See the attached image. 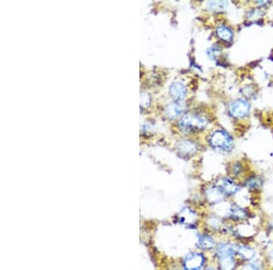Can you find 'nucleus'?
Segmentation results:
<instances>
[{
  "label": "nucleus",
  "instance_id": "obj_8",
  "mask_svg": "<svg viewBox=\"0 0 273 270\" xmlns=\"http://www.w3.org/2000/svg\"><path fill=\"white\" fill-rule=\"evenodd\" d=\"M170 94L176 101L184 99L187 96V88L183 83L176 81L172 83L170 87Z\"/></svg>",
  "mask_w": 273,
  "mask_h": 270
},
{
  "label": "nucleus",
  "instance_id": "obj_4",
  "mask_svg": "<svg viewBox=\"0 0 273 270\" xmlns=\"http://www.w3.org/2000/svg\"><path fill=\"white\" fill-rule=\"evenodd\" d=\"M206 258L201 253L191 252L183 260L184 270H201L205 264Z\"/></svg>",
  "mask_w": 273,
  "mask_h": 270
},
{
  "label": "nucleus",
  "instance_id": "obj_9",
  "mask_svg": "<svg viewBox=\"0 0 273 270\" xmlns=\"http://www.w3.org/2000/svg\"><path fill=\"white\" fill-rule=\"evenodd\" d=\"M197 245L201 249L210 250L217 246L216 241L213 237L208 234H201L198 237Z\"/></svg>",
  "mask_w": 273,
  "mask_h": 270
},
{
  "label": "nucleus",
  "instance_id": "obj_21",
  "mask_svg": "<svg viewBox=\"0 0 273 270\" xmlns=\"http://www.w3.org/2000/svg\"><path fill=\"white\" fill-rule=\"evenodd\" d=\"M210 226L212 227V228H219L222 226V220H219V219H210Z\"/></svg>",
  "mask_w": 273,
  "mask_h": 270
},
{
  "label": "nucleus",
  "instance_id": "obj_11",
  "mask_svg": "<svg viewBox=\"0 0 273 270\" xmlns=\"http://www.w3.org/2000/svg\"><path fill=\"white\" fill-rule=\"evenodd\" d=\"M227 218L234 221H241L248 218V213L239 206H232L227 210Z\"/></svg>",
  "mask_w": 273,
  "mask_h": 270
},
{
  "label": "nucleus",
  "instance_id": "obj_6",
  "mask_svg": "<svg viewBox=\"0 0 273 270\" xmlns=\"http://www.w3.org/2000/svg\"><path fill=\"white\" fill-rule=\"evenodd\" d=\"M217 187L221 189L225 196L236 195L240 191V187L229 177L223 178L221 182L217 185Z\"/></svg>",
  "mask_w": 273,
  "mask_h": 270
},
{
  "label": "nucleus",
  "instance_id": "obj_19",
  "mask_svg": "<svg viewBox=\"0 0 273 270\" xmlns=\"http://www.w3.org/2000/svg\"><path fill=\"white\" fill-rule=\"evenodd\" d=\"M149 103H150L149 95L147 94V93H141V96H140V106H141V107L145 108V107H149Z\"/></svg>",
  "mask_w": 273,
  "mask_h": 270
},
{
  "label": "nucleus",
  "instance_id": "obj_5",
  "mask_svg": "<svg viewBox=\"0 0 273 270\" xmlns=\"http://www.w3.org/2000/svg\"><path fill=\"white\" fill-rule=\"evenodd\" d=\"M250 110L248 102L245 99H237L233 101L229 106V113L237 119H242L248 116Z\"/></svg>",
  "mask_w": 273,
  "mask_h": 270
},
{
  "label": "nucleus",
  "instance_id": "obj_2",
  "mask_svg": "<svg viewBox=\"0 0 273 270\" xmlns=\"http://www.w3.org/2000/svg\"><path fill=\"white\" fill-rule=\"evenodd\" d=\"M207 125L208 120L199 114H187L179 121V126L181 130L186 133L199 132L200 130H203Z\"/></svg>",
  "mask_w": 273,
  "mask_h": 270
},
{
  "label": "nucleus",
  "instance_id": "obj_14",
  "mask_svg": "<svg viewBox=\"0 0 273 270\" xmlns=\"http://www.w3.org/2000/svg\"><path fill=\"white\" fill-rule=\"evenodd\" d=\"M183 112V107L178 102L170 104L166 108V115L169 119H176Z\"/></svg>",
  "mask_w": 273,
  "mask_h": 270
},
{
  "label": "nucleus",
  "instance_id": "obj_7",
  "mask_svg": "<svg viewBox=\"0 0 273 270\" xmlns=\"http://www.w3.org/2000/svg\"><path fill=\"white\" fill-rule=\"evenodd\" d=\"M178 154L182 157H191L197 151V145L191 140H181L177 146Z\"/></svg>",
  "mask_w": 273,
  "mask_h": 270
},
{
  "label": "nucleus",
  "instance_id": "obj_12",
  "mask_svg": "<svg viewBox=\"0 0 273 270\" xmlns=\"http://www.w3.org/2000/svg\"><path fill=\"white\" fill-rule=\"evenodd\" d=\"M178 221L186 226H192L196 222V214L186 207L178 215Z\"/></svg>",
  "mask_w": 273,
  "mask_h": 270
},
{
  "label": "nucleus",
  "instance_id": "obj_10",
  "mask_svg": "<svg viewBox=\"0 0 273 270\" xmlns=\"http://www.w3.org/2000/svg\"><path fill=\"white\" fill-rule=\"evenodd\" d=\"M234 246L236 255H238V257H240L243 260L250 261L255 258L256 251L252 247L246 245H234Z\"/></svg>",
  "mask_w": 273,
  "mask_h": 270
},
{
  "label": "nucleus",
  "instance_id": "obj_20",
  "mask_svg": "<svg viewBox=\"0 0 273 270\" xmlns=\"http://www.w3.org/2000/svg\"><path fill=\"white\" fill-rule=\"evenodd\" d=\"M240 270H261V267L259 263L248 262L247 264L243 265Z\"/></svg>",
  "mask_w": 273,
  "mask_h": 270
},
{
  "label": "nucleus",
  "instance_id": "obj_13",
  "mask_svg": "<svg viewBox=\"0 0 273 270\" xmlns=\"http://www.w3.org/2000/svg\"><path fill=\"white\" fill-rule=\"evenodd\" d=\"M224 196H225L223 195L221 189H219L217 186L211 187L210 189H207V191H206V197L209 199V201L213 204L222 201Z\"/></svg>",
  "mask_w": 273,
  "mask_h": 270
},
{
  "label": "nucleus",
  "instance_id": "obj_1",
  "mask_svg": "<svg viewBox=\"0 0 273 270\" xmlns=\"http://www.w3.org/2000/svg\"><path fill=\"white\" fill-rule=\"evenodd\" d=\"M216 255L220 270H235V246L229 243H222L216 247Z\"/></svg>",
  "mask_w": 273,
  "mask_h": 270
},
{
  "label": "nucleus",
  "instance_id": "obj_16",
  "mask_svg": "<svg viewBox=\"0 0 273 270\" xmlns=\"http://www.w3.org/2000/svg\"><path fill=\"white\" fill-rule=\"evenodd\" d=\"M262 179L261 176H253L248 177V179L245 181V186L246 188L251 190H257L260 189L262 186Z\"/></svg>",
  "mask_w": 273,
  "mask_h": 270
},
{
  "label": "nucleus",
  "instance_id": "obj_17",
  "mask_svg": "<svg viewBox=\"0 0 273 270\" xmlns=\"http://www.w3.org/2000/svg\"><path fill=\"white\" fill-rule=\"evenodd\" d=\"M209 8L213 11H221L228 6V2L226 1H210Z\"/></svg>",
  "mask_w": 273,
  "mask_h": 270
},
{
  "label": "nucleus",
  "instance_id": "obj_18",
  "mask_svg": "<svg viewBox=\"0 0 273 270\" xmlns=\"http://www.w3.org/2000/svg\"><path fill=\"white\" fill-rule=\"evenodd\" d=\"M221 52H222V49L218 46H212L207 51V54L212 60H217L218 56L221 54Z\"/></svg>",
  "mask_w": 273,
  "mask_h": 270
},
{
  "label": "nucleus",
  "instance_id": "obj_3",
  "mask_svg": "<svg viewBox=\"0 0 273 270\" xmlns=\"http://www.w3.org/2000/svg\"><path fill=\"white\" fill-rule=\"evenodd\" d=\"M210 144L218 150L229 152L233 147V140L228 133L223 130H217L211 134Z\"/></svg>",
  "mask_w": 273,
  "mask_h": 270
},
{
  "label": "nucleus",
  "instance_id": "obj_22",
  "mask_svg": "<svg viewBox=\"0 0 273 270\" xmlns=\"http://www.w3.org/2000/svg\"><path fill=\"white\" fill-rule=\"evenodd\" d=\"M204 270H216L215 269H213V268H207V269H205Z\"/></svg>",
  "mask_w": 273,
  "mask_h": 270
},
{
  "label": "nucleus",
  "instance_id": "obj_15",
  "mask_svg": "<svg viewBox=\"0 0 273 270\" xmlns=\"http://www.w3.org/2000/svg\"><path fill=\"white\" fill-rule=\"evenodd\" d=\"M217 35L223 41L230 42L233 38V32L227 25H221L217 27Z\"/></svg>",
  "mask_w": 273,
  "mask_h": 270
}]
</instances>
